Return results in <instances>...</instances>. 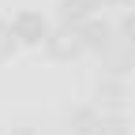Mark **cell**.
Returning a JSON list of instances; mask_svg holds the SVG:
<instances>
[{"label":"cell","instance_id":"1","mask_svg":"<svg viewBox=\"0 0 135 135\" xmlns=\"http://www.w3.org/2000/svg\"><path fill=\"white\" fill-rule=\"evenodd\" d=\"M45 53L53 60H79L86 53V41H83V30L75 23H60L53 34L45 38Z\"/></svg>","mask_w":135,"mask_h":135},{"label":"cell","instance_id":"2","mask_svg":"<svg viewBox=\"0 0 135 135\" xmlns=\"http://www.w3.org/2000/svg\"><path fill=\"white\" fill-rule=\"evenodd\" d=\"M101 68H105V75H113V79H124L131 68H135V41L131 38H124V34H116V38L101 49Z\"/></svg>","mask_w":135,"mask_h":135},{"label":"cell","instance_id":"3","mask_svg":"<svg viewBox=\"0 0 135 135\" xmlns=\"http://www.w3.org/2000/svg\"><path fill=\"white\" fill-rule=\"evenodd\" d=\"M11 30H15V38H19V45H45V38L53 34L49 23H45V15L30 11V8L11 15Z\"/></svg>","mask_w":135,"mask_h":135},{"label":"cell","instance_id":"4","mask_svg":"<svg viewBox=\"0 0 135 135\" xmlns=\"http://www.w3.org/2000/svg\"><path fill=\"white\" fill-rule=\"evenodd\" d=\"M79 30H83V41H86V53H101L116 34H113V26L105 23V19H86V23H79Z\"/></svg>","mask_w":135,"mask_h":135},{"label":"cell","instance_id":"5","mask_svg":"<svg viewBox=\"0 0 135 135\" xmlns=\"http://www.w3.org/2000/svg\"><path fill=\"white\" fill-rule=\"evenodd\" d=\"M98 124H101V116H98L94 105H79V109H71V116H68L71 135H98Z\"/></svg>","mask_w":135,"mask_h":135},{"label":"cell","instance_id":"6","mask_svg":"<svg viewBox=\"0 0 135 135\" xmlns=\"http://www.w3.org/2000/svg\"><path fill=\"white\" fill-rule=\"evenodd\" d=\"M94 11H98V0H60V23H86L94 19Z\"/></svg>","mask_w":135,"mask_h":135},{"label":"cell","instance_id":"7","mask_svg":"<svg viewBox=\"0 0 135 135\" xmlns=\"http://www.w3.org/2000/svg\"><path fill=\"white\" fill-rule=\"evenodd\" d=\"M98 98H101V105H105L109 113H120V105H124V79L105 75L98 83Z\"/></svg>","mask_w":135,"mask_h":135},{"label":"cell","instance_id":"8","mask_svg":"<svg viewBox=\"0 0 135 135\" xmlns=\"http://www.w3.org/2000/svg\"><path fill=\"white\" fill-rule=\"evenodd\" d=\"M98 135H128V120L120 113H109V116H101V124H98Z\"/></svg>","mask_w":135,"mask_h":135},{"label":"cell","instance_id":"9","mask_svg":"<svg viewBox=\"0 0 135 135\" xmlns=\"http://www.w3.org/2000/svg\"><path fill=\"white\" fill-rule=\"evenodd\" d=\"M15 49H19V38H15L11 23H0V56H11Z\"/></svg>","mask_w":135,"mask_h":135},{"label":"cell","instance_id":"10","mask_svg":"<svg viewBox=\"0 0 135 135\" xmlns=\"http://www.w3.org/2000/svg\"><path fill=\"white\" fill-rule=\"evenodd\" d=\"M120 34H124V38H131L135 41V8L124 15V19H120Z\"/></svg>","mask_w":135,"mask_h":135},{"label":"cell","instance_id":"11","mask_svg":"<svg viewBox=\"0 0 135 135\" xmlns=\"http://www.w3.org/2000/svg\"><path fill=\"white\" fill-rule=\"evenodd\" d=\"M11 135H34V128H11Z\"/></svg>","mask_w":135,"mask_h":135},{"label":"cell","instance_id":"12","mask_svg":"<svg viewBox=\"0 0 135 135\" xmlns=\"http://www.w3.org/2000/svg\"><path fill=\"white\" fill-rule=\"evenodd\" d=\"M109 4H120V0H98V8H109Z\"/></svg>","mask_w":135,"mask_h":135},{"label":"cell","instance_id":"13","mask_svg":"<svg viewBox=\"0 0 135 135\" xmlns=\"http://www.w3.org/2000/svg\"><path fill=\"white\" fill-rule=\"evenodd\" d=\"M120 4H135V0H120Z\"/></svg>","mask_w":135,"mask_h":135}]
</instances>
